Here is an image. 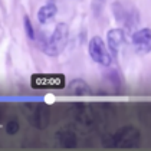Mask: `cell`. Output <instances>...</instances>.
Listing matches in <instances>:
<instances>
[{"label":"cell","instance_id":"6da1fadb","mask_svg":"<svg viewBox=\"0 0 151 151\" xmlns=\"http://www.w3.org/2000/svg\"><path fill=\"white\" fill-rule=\"evenodd\" d=\"M68 40H69V26L66 23H58L53 33L49 37V40L45 43L43 52L47 56L56 58L65 50Z\"/></svg>","mask_w":151,"mask_h":151},{"label":"cell","instance_id":"7a4b0ae2","mask_svg":"<svg viewBox=\"0 0 151 151\" xmlns=\"http://www.w3.org/2000/svg\"><path fill=\"white\" fill-rule=\"evenodd\" d=\"M141 134L135 127H122L111 137V145L118 148H135L139 145Z\"/></svg>","mask_w":151,"mask_h":151},{"label":"cell","instance_id":"3957f363","mask_svg":"<svg viewBox=\"0 0 151 151\" xmlns=\"http://www.w3.org/2000/svg\"><path fill=\"white\" fill-rule=\"evenodd\" d=\"M109 47H106L104 39L99 36H92L89 43H88V53L95 63L108 68L112 63V56L108 50Z\"/></svg>","mask_w":151,"mask_h":151},{"label":"cell","instance_id":"277c9868","mask_svg":"<svg viewBox=\"0 0 151 151\" xmlns=\"http://www.w3.org/2000/svg\"><path fill=\"white\" fill-rule=\"evenodd\" d=\"M30 85L36 89H63L66 82L62 73H35L30 78Z\"/></svg>","mask_w":151,"mask_h":151},{"label":"cell","instance_id":"5b68a950","mask_svg":"<svg viewBox=\"0 0 151 151\" xmlns=\"http://www.w3.org/2000/svg\"><path fill=\"white\" fill-rule=\"evenodd\" d=\"M112 13L116 20L119 23L125 24L127 27H132L139 19L137 10L124 1H115L112 4Z\"/></svg>","mask_w":151,"mask_h":151},{"label":"cell","instance_id":"8992f818","mask_svg":"<svg viewBox=\"0 0 151 151\" xmlns=\"http://www.w3.org/2000/svg\"><path fill=\"white\" fill-rule=\"evenodd\" d=\"M131 43L135 50L141 56L148 55L151 52V29L150 27H142L137 32H134L131 36Z\"/></svg>","mask_w":151,"mask_h":151},{"label":"cell","instance_id":"52a82bcc","mask_svg":"<svg viewBox=\"0 0 151 151\" xmlns=\"http://www.w3.org/2000/svg\"><path fill=\"white\" fill-rule=\"evenodd\" d=\"M125 43V32L124 29H119V27H115V29H111L108 30L106 33V45L109 47L111 53L116 56L121 50V47L124 46Z\"/></svg>","mask_w":151,"mask_h":151},{"label":"cell","instance_id":"ba28073f","mask_svg":"<svg viewBox=\"0 0 151 151\" xmlns=\"http://www.w3.org/2000/svg\"><path fill=\"white\" fill-rule=\"evenodd\" d=\"M58 13V6L53 1H47L46 4H43L39 10H37V20L39 23H47L49 20H52Z\"/></svg>","mask_w":151,"mask_h":151},{"label":"cell","instance_id":"9c48e42d","mask_svg":"<svg viewBox=\"0 0 151 151\" xmlns=\"http://www.w3.org/2000/svg\"><path fill=\"white\" fill-rule=\"evenodd\" d=\"M68 89H69L70 95H76V96H83V95H91L92 93V89L89 88V85L83 79H79V78L72 79L69 82Z\"/></svg>","mask_w":151,"mask_h":151},{"label":"cell","instance_id":"30bf717a","mask_svg":"<svg viewBox=\"0 0 151 151\" xmlns=\"http://www.w3.org/2000/svg\"><path fill=\"white\" fill-rule=\"evenodd\" d=\"M23 27H24V32H26V35L29 39H35V29H33V26H32V22H30V19H29V16H24L23 17Z\"/></svg>","mask_w":151,"mask_h":151},{"label":"cell","instance_id":"8fae6325","mask_svg":"<svg viewBox=\"0 0 151 151\" xmlns=\"http://www.w3.org/2000/svg\"><path fill=\"white\" fill-rule=\"evenodd\" d=\"M17 131H19V125H17V122H16V121H12V122H9V124L6 125V132H7V134H10V135L16 134Z\"/></svg>","mask_w":151,"mask_h":151}]
</instances>
